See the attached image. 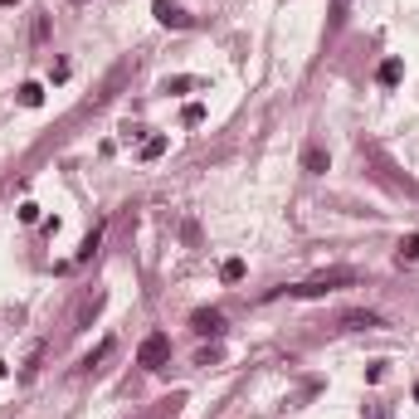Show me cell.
I'll list each match as a JSON object with an SVG mask.
<instances>
[{"label": "cell", "instance_id": "obj_4", "mask_svg": "<svg viewBox=\"0 0 419 419\" xmlns=\"http://www.w3.org/2000/svg\"><path fill=\"white\" fill-rule=\"evenodd\" d=\"M191 327H195L200 336H219V331H224V312H214V308H200V312L191 317Z\"/></svg>", "mask_w": 419, "mask_h": 419}, {"label": "cell", "instance_id": "obj_7", "mask_svg": "<svg viewBox=\"0 0 419 419\" xmlns=\"http://www.w3.org/2000/svg\"><path fill=\"white\" fill-rule=\"evenodd\" d=\"M303 171H312V176H327V151H322V146H308V151H303Z\"/></svg>", "mask_w": 419, "mask_h": 419}, {"label": "cell", "instance_id": "obj_18", "mask_svg": "<svg viewBox=\"0 0 419 419\" xmlns=\"http://www.w3.org/2000/svg\"><path fill=\"white\" fill-rule=\"evenodd\" d=\"M341 5H346V0H341Z\"/></svg>", "mask_w": 419, "mask_h": 419}, {"label": "cell", "instance_id": "obj_6", "mask_svg": "<svg viewBox=\"0 0 419 419\" xmlns=\"http://www.w3.org/2000/svg\"><path fill=\"white\" fill-rule=\"evenodd\" d=\"M400 78H405V64H400V59H385V64L376 69V83H380V88H395Z\"/></svg>", "mask_w": 419, "mask_h": 419}, {"label": "cell", "instance_id": "obj_12", "mask_svg": "<svg viewBox=\"0 0 419 419\" xmlns=\"http://www.w3.org/2000/svg\"><path fill=\"white\" fill-rule=\"evenodd\" d=\"M181 122H186V127H200V122H205V107H200V103H191L186 112H181Z\"/></svg>", "mask_w": 419, "mask_h": 419}, {"label": "cell", "instance_id": "obj_11", "mask_svg": "<svg viewBox=\"0 0 419 419\" xmlns=\"http://www.w3.org/2000/svg\"><path fill=\"white\" fill-rule=\"evenodd\" d=\"M419 259V234H405L400 239V263H415Z\"/></svg>", "mask_w": 419, "mask_h": 419}, {"label": "cell", "instance_id": "obj_15", "mask_svg": "<svg viewBox=\"0 0 419 419\" xmlns=\"http://www.w3.org/2000/svg\"><path fill=\"white\" fill-rule=\"evenodd\" d=\"M0 5H15V0H0Z\"/></svg>", "mask_w": 419, "mask_h": 419}, {"label": "cell", "instance_id": "obj_13", "mask_svg": "<svg viewBox=\"0 0 419 419\" xmlns=\"http://www.w3.org/2000/svg\"><path fill=\"white\" fill-rule=\"evenodd\" d=\"M186 88H195V78H166V93H186Z\"/></svg>", "mask_w": 419, "mask_h": 419}, {"label": "cell", "instance_id": "obj_14", "mask_svg": "<svg viewBox=\"0 0 419 419\" xmlns=\"http://www.w3.org/2000/svg\"><path fill=\"white\" fill-rule=\"evenodd\" d=\"M0 380H5V361H0Z\"/></svg>", "mask_w": 419, "mask_h": 419}, {"label": "cell", "instance_id": "obj_2", "mask_svg": "<svg viewBox=\"0 0 419 419\" xmlns=\"http://www.w3.org/2000/svg\"><path fill=\"white\" fill-rule=\"evenodd\" d=\"M171 361V336L166 331H151L142 346H137V366H146V371H161Z\"/></svg>", "mask_w": 419, "mask_h": 419}, {"label": "cell", "instance_id": "obj_17", "mask_svg": "<svg viewBox=\"0 0 419 419\" xmlns=\"http://www.w3.org/2000/svg\"><path fill=\"white\" fill-rule=\"evenodd\" d=\"M415 400H419V385H415Z\"/></svg>", "mask_w": 419, "mask_h": 419}, {"label": "cell", "instance_id": "obj_5", "mask_svg": "<svg viewBox=\"0 0 419 419\" xmlns=\"http://www.w3.org/2000/svg\"><path fill=\"white\" fill-rule=\"evenodd\" d=\"M336 327H341V331H371V327H380V317L376 312H341Z\"/></svg>", "mask_w": 419, "mask_h": 419}, {"label": "cell", "instance_id": "obj_16", "mask_svg": "<svg viewBox=\"0 0 419 419\" xmlns=\"http://www.w3.org/2000/svg\"><path fill=\"white\" fill-rule=\"evenodd\" d=\"M74 5H88V0H74Z\"/></svg>", "mask_w": 419, "mask_h": 419}, {"label": "cell", "instance_id": "obj_10", "mask_svg": "<svg viewBox=\"0 0 419 419\" xmlns=\"http://www.w3.org/2000/svg\"><path fill=\"white\" fill-rule=\"evenodd\" d=\"M20 103L39 107V103H44V88H39V83H20Z\"/></svg>", "mask_w": 419, "mask_h": 419}, {"label": "cell", "instance_id": "obj_8", "mask_svg": "<svg viewBox=\"0 0 419 419\" xmlns=\"http://www.w3.org/2000/svg\"><path fill=\"white\" fill-rule=\"evenodd\" d=\"M244 273H249L244 259H224V263H219V278H224V283H244Z\"/></svg>", "mask_w": 419, "mask_h": 419}, {"label": "cell", "instance_id": "obj_9", "mask_svg": "<svg viewBox=\"0 0 419 419\" xmlns=\"http://www.w3.org/2000/svg\"><path fill=\"white\" fill-rule=\"evenodd\" d=\"M156 156H166V137H146L142 142V161H156Z\"/></svg>", "mask_w": 419, "mask_h": 419}, {"label": "cell", "instance_id": "obj_3", "mask_svg": "<svg viewBox=\"0 0 419 419\" xmlns=\"http://www.w3.org/2000/svg\"><path fill=\"white\" fill-rule=\"evenodd\" d=\"M151 10H156V20H161L166 29H191V25H195V15H186V10H181V5H171V0H156Z\"/></svg>", "mask_w": 419, "mask_h": 419}, {"label": "cell", "instance_id": "obj_1", "mask_svg": "<svg viewBox=\"0 0 419 419\" xmlns=\"http://www.w3.org/2000/svg\"><path fill=\"white\" fill-rule=\"evenodd\" d=\"M356 283V273L351 268H327V273H317L308 283H293L288 288V298H327V293H336V288H351Z\"/></svg>", "mask_w": 419, "mask_h": 419}]
</instances>
